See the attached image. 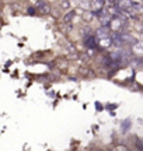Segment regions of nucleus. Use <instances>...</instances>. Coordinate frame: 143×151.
<instances>
[{
    "label": "nucleus",
    "instance_id": "2",
    "mask_svg": "<svg viewBox=\"0 0 143 151\" xmlns=\"http://www.w3.org/2000/svg\"><path fill=\"white\" fill-rule=\"evenodd\" d=\"M84 45H86L87 48H90V49H95L97 46H98V45H97V42H95V38H94L93 35L84 38Z\"/></svg>",
    "mask_w": 143,
    "mask_h": 151
},
{
    "label": "nucleus",
    "instance_id": "1",
    "mask_svg": "<svg viewBox=\"0 0 143 151\" xmlns=\"http://www.w3.org/2000/svg\"><path fill=\"white\" fill-rule=\"evenodd\" d=\"M35 9H38L42 14H49L51 13V6L46 3V1H44V0H39L38 3H37V7Z\"/></svg>",
    "mask_w": 143,
    "mask_h": 151
},
{
    "label": "nucleus",
    "instance_id": "6",
    "mask_svg": "<svg viewBox=\"0 0 143 151\" xmlns=\"http://www.w3.org/2000/svg\"><path fill=\"white\" fill-rule=\"evenodd\" d=\"M82 35L84 38H87V37H90V35H91V28L90 27H84L82 29Z\"/></svg>",
    "mask_w": 143,
    "mask_h": 151
},
{
    "label": "nucleus",
    "instance_id": "5",
    "mask_svg": "<svg viewBox=\"0 0 143 151\" xmlns=\"http://www.w3.org/2000/svg\"><path fill=\"white\" fill-rule=\"evenodd\" d=\"M74 14H76V11H74V10L69 11L67 14H65V17H63V21H65V22H69V21L72 20V18L74 17Z\"/></svg>",
    "mask_w": 143,
    "mask_h": 151
},
{
    "label": "nucleus",
    "instance_id": "8",
    "mask_svg": "<svg viewBox=\"0 0 143 151\" xmlns=\"http://www.w3.org/2000/svg\"><path fill=\"white\" fill-rule=\"evenodd\" d=\"M27 13H28V14H31V16H34V14L37 13V10H35V7H28Z\"/></svg>",
    "mask_w": 143,
    "mask_h": 151
},
{
    "label": "nucleus",
    "instance_id": "4",
    "mask_svg": "<svg viewBox=\"0 0 143 151\" xmlns=\"http://www.w3.org/2000/svg\"><path fill=\"white\" fill-rule=\"evenodd\" d=\"M97 45H101V46H111L112 45V39H111V37H107V38H101L100 39V42H97Z\"/></svg>",
    "mask_w": 143,
    "mask_h": 151
},
{
    "label": "nucleus",
    "instance_id": "3",
    "mask_svg": "<svg viewBox=\"0 0 143 151\" xmlns=\"http://www.w3.org/2000/svg\"><path fill=\"white\" fill-rule=\"evenodd\" d=\"M111 32H110V28L108 27H101L97 29V37L101 39V38H107V37H110Z\"/></svg>",
    "mask_w": 143,
    "mask_h": 151
},
{
    "label": "nucleus",
    "instance_id": "7",
    "mask_svg": "<svg viewBox=\"0 0 143 151\" xmlns=\"http://www.w3.org/2000/svg\"><path fill=\"white\" fill-rule=\"evenodd\" d=\"M62 7H63V9H69V7H70V3H69V1H67V0H63V1H62Z\"/></svg>",
    "mask_w": 143,
    "mask_h": 151
}]
</instances>
